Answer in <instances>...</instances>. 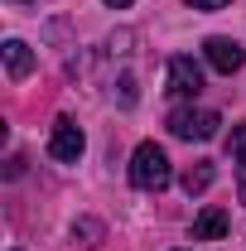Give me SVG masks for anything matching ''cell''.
Returning a JSON list of instances; mask_svg holds the SVG:
<instances>
[{"instance_id":"obj_1","label":"cell","mask_w":246,"mask_h":251,"mask_svg":"<svg viewBox=\"0 0 246 251\" xmlns=\"http://www.w3.org/2000/svg\"><path fill=\"white\" fill-rule=\"evenodd\" d=\"M169 179H174V169H169V155H164L154 140L135 145V155H130V184L145 188V193H159V188H169Z\"/></svg>"},{"instance_id":"obj_2","label":"cell","mask_w":246,"mask_h":251,"mask_svg":"<svg viewBox=\"0 0 246 251\" xmlns=\"http://www.w3.org/2000/svg\"><path fill=\"white\" fill-rule=\"evenodd\" d=\"M217 130H222V116L208 111V106H179V111H169V135H179V140H213Z\"/></svg>"},{"instance_id":"obj_3","label":"cell","mask_w":246,"mask_h":251,"mask_svg":"<svg viewBox=\"0 0 246 251\" xmlns=\"http://www.w3.org/2000/svg\"><path fill=\"white\" fill-rule=\"evenodd\" d=\"M87 150V135H82V126L73 121V116H58L53 130H49V155L58 159V164H77Z\"/></svg>"},{"instance_id":"obj_4","label":"cell","mask_w":246,"mask_h":251,"mask_svg":"<svg viewBox=\"0 0 246 251\" xmlns=\"http://www.w3.org/2000/svg\"><path fill=\"white\" fill-rule=\"evenodd\" d=\"M203 58H208V68H217V73H227V77H232V73L246 63V53H242V44H237V39L213 34V39L203 44Z\"/></svg>"},{"instance_id":"obj_5","label":"cell","mask_w":246,"mask_h":251,"mask_svg":"<svg viewBox=\"0 0 246 251\" xmlns=\"http://www.w3.org/2000/svg\"><path fill=\"white\" fill-rule=\"evenodd\" d=\"M169 92L174 97H198L203 92V68L188 58V53L169 58Z\"/></svg>"},{"instance_id":"obj_6","label":"cell","mask_w":246,"mask_h":251,"mask_svg":"<svg viewBox=\"0 0 246 251\" xmlns=\"http://www.w3.org/2000/svg\"><path fill=\"white\" fill-rule=\"evenodd\" d=\"M5 73H10L15 82L34 73V49H29V44H20V39H5Z\"/></svg>"},{"instance_id":"obj_7","label":"cell","mask_w":246,"mask_h":251,"mask_svg":"<svg viewBox=\"0 0 246 251\" xmlns=\"http://www.w3.org/2000/svg\"><path fill=\"white\" fill-rule=\"evenodd\" d=\"M213 179H217L213 159H193V164L184 169V179H179V184H184V193L193 198V193H208V188H213Z\"/></svg>"},{"instance_id":"obj_8","label":"cell","mask_w":246,"mask_h":251,"mask_svg":"<svg viewBox=\"0 0 246 251\" xmlns=\"http://www.w3.org/2000/svg\"><path fill=\"white\" fill-rule=\"evenodd\" d=\"M217 237H227V213L222 208H203L198 222H193V242H217Z\"/></svg>"},{"instance_id":"obj_9","label":"cell","mask_w":246,"mask_h":251,"mask_svg":"<svg viewBox=\"0 0 246 251\" xmlns=\"http://www.w3.org/2000/svg\"><path fill=\"white\" fill-rule=\"evenodd\" d=\"M73 237H82V247H97V242H101V222L82 218V222H77V227H73Z\"/></svg>"},{"instance_id":"obj_10","label":"cell","mask_w":246,"mask_h":251,"mask_svg":"<svg viewBox=\"0 0 246 251\" xmlns=\"http://www.w3.org/2000/svg\"><path fill=\"white\" fill-rule=\"evenodd\" d=\"M237 193H242V203H246V150H242V159H237Z\"/></svg>"},{"instance_id":"obj_11","label":"cell","mask_w":246,"mask_h":251,"mask_svg":"<svg viewBox=\"0 0 246 251\" xmlns=\"http://www.w3.org/2000/svg\"><path fill=\"white\" fill-rule=\"evenodd\" d=\"M121 101H125V106H135V77H121Z\"/></svg>"},{"instance_id":"obj_12","label":"cell","mask_w":246,"mask_h":251,"mask_svg":"<svg viewBox=\"0 0 246 251\" xmlns=\"http://www.w3.org/2000/svg\"><path fill=\"white\" fill-rule=\"evenodd\" d=\"M188 5H193V10H222L227 0H188Z\"/></svg>"},{"instance_id":"obj_13","label":"cell","mask_w":246,"mask_h":251,"mask_svg":"<svg viewBox=\"0 0 246 251\" xmlns=\"http://www.w3.org/2000/svg\"><path fill=\"white\" fill-rule=\"evenodd\" d=\"M232 150H246V126H237V130H232Z\"/></svg>"},{"instance_id":"obj_14","label":"cell","mask_w":246,"mask_h":251,"mask_svg":"<svg viewBox=\"0 0 246 251\" xmlns=\"http://www.w3.org/2000/svg\"><path fill=\"white\" fill-rule=\"evenodd\" d=\"M106 5H111V10H125V5H130V0H106Z\"/></svg>"}]
</instances>
